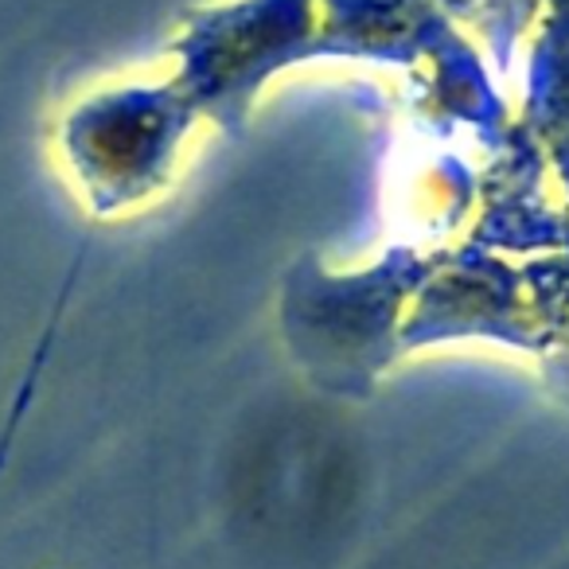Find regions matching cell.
<instances>
[{
  "instance_id": "6da1fadb",
  "label": "cell",
  "mask_w": 569,
  "mask_h": 569,
  "mask_svg": "<svg viewBox=\"0 0 569 569\" xmlns=\"http://www.w3.org/2000/svg\"><path fill=\"white\" fill-rule=\"evenodd\" d=\"M558 4H566V9H569V0H558Z\"/></svg>"
}]
</instances>
